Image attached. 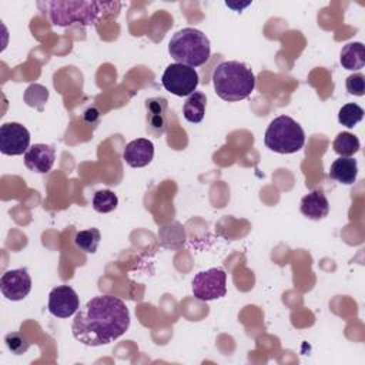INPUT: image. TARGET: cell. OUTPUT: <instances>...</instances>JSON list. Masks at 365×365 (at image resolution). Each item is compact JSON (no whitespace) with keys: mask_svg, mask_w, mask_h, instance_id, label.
Listing matches in <instances>:
<instances>
[{"mask_svg":"<svg viewBox=\"0 0 365 365\" xmlns=\"http://www.w3.org/2000/svg\"><path fill=\"white\" fill-rule=\"evenodd\" d=\"M101 240V234L97 228H88V230H83L78 231L74 237V245L86 252V254H94L98 248Z\"/></svg>","mask_w":365,"mask_h":365,"instance_id":"cell-19","label":"cell"},{"mask_svg":"<svg viewBox=\"0 0 365 365\" xmlns=\"http://www.w3.org/2000/svg\"><path fill=\"white\" fill-rule=\"evenodd\" d=\"M48 312L57 318H68L80 308L77 292L68 285H58L48 294Z\"/></svg>","mask_w":365,"mask_h":365,"instance_id":"cell-9","label":"cell"},{"mask_svg":"<svg viewBox=\"0 0 365 365\" xmlns=\"http://www.w3.org/2000/svg\"><path fill=\"white\" fill-rule=\"evenodd\" d=\"M339 61L344 68L356 71L365 66V47L359 41L348 43L342 47Z\"/></svg>","mask_w":365,"mask_h":365,"instance_id":"cell-16","label":"cell"},{"mask_svg":"<svg viewBox=\"0 0 365 365\" xmlns=\"http://www.w3.org/2000/svg\"><path fill=\"white\" fill-rule=\"evenodd\" d=\"M6 346L9 348V351H11V354L14 355H21L24 352H27V349L30 348V342L29 339L21 335L20 332H10L6 335L4 338Z\"/></svg>","mask_w":365,"mask_h":365,"instance_id":"cell-23","label":"cell"},{"mask_svg":"<svg viewBox=\"0 0 365 365\" xmlns=\"http://www.w3.org/2000/svg\"><path fill=\"white\" fill-rule=\"evenodd\" d=\"M161 83L163 87L171 94L178 97H188L197 90L200 77L195 68L185 64L174 63L164 70Z\"/></svg>","mask_w":365,"mask_h":365,"instance_id":"cell-6","label":"cell"},{"mask_svg":"<svg viewBox=\"0 0 365 365\" xmlns=\"http://www.w3.org/2000/svg\"><path fill=\"white\" fill-rule=\"evenodd\" d=\"M130 327V312L114 295L91 298L74 317L73 336L87 346H100L120 338Z\"/></svg>","mask_w":365,"mask_h":365,"instance_id":"cell-1","label":"cell"},{"mask_svg":"<svg viewBox=\"0 0 365 365\" xmlns=\"http://www.w3.org/2000/svg\"><path fill=\"white\" fill-rule=\"evenodd\" d=\"M170 56L180 64L200 67L205 64L211 54L208 37L198 29L185 27L178 30L168 43Z\"/></svg>","mask_w":365,"mask_h":365,"instance_id":"cell-4","label":"cell"},{"mask_svg":"<svg viewBox=\"0 0 365 365\" xmlns=\"http://www.w3.org/2000/svg\"><path fill=\"white\" fill-rule=\"evenodd\" d=\"M264 144L274 153L294 154L304 147L305 133L292 117L279 115L268 124Z\"/></svg>","mask_w":365,"mask_h":365,"instance_id":"cell-5","label":"cell"},{"mask_svg":"<svg viewBox=\"0 0 365 365\" xmlns=\"http://www.w3.org/2000/svg\"><path fill=\"white\" fill-rule=\"evenodd\" d=\"M24 101L27 106L34 107L37 110H43L44 103L48 98V90L41 84H31L24 91Z\"/></svg>","mask_w":365,"mask_h":365,"instance_id":"cell-22","label":"cell"},{"mask_svg":"<svg viewBox=\"0 0 365 365\" xmlns=\"http://www.w3.org/2000/svg\"><path fill=\"white\" fill-rule=\"evenodd\" d=\"M192 295L198 301H212L225 297L227 274L222 268H210L198 272L191 282Z\"/></svg>","mask_w":365,"mask_h":365,"instance_id":"cell-7","label":"cell"},{"mask_svg":"<svg viewBox=\"0 0 365 365\" xmlns=\"http://www.w3.org/2000/svg\"><path fill=\"white\" fill-rule=\"evenodd\" d=\"M211 80L217 96L230 103L248 98L255 88V76L251 68L234 60L220 63Z\"/></svg>","mask_w":365,"mask_h":365,"instance_id":"cell-3","label":"cell"},{"mask_svg":"<svg viewBox=\"0 0 365 365\" xmlns=\"http://www.w3.org/2000/svg\"><path fill=\"white\" fill-rule=\"evenodd\" d=\"M364 74L362 73H355V74H351L346 77L345 80V87H346V91L352 96H364V91H365V80H364Z\"/></svg>","mask_w":365,"mask_h":365,"instance_id":"cell-24","label":"cell"},{"mask_svg":"<svg viewBox=\"0 0 365 365\" xmlns=\"http://www.w3.org/2000/svg\"><path fill=\"white\" fill-rule=\"evenodd\" d=\"M362 118H364V110L355 103L344 104L338 111V121L348 128H354Z\"/></svg>","mask_w":365,"mask_h":365,"instance_id":"cell-21","label":"cell"},{"mask_svg":"<svg viewBox=\"0 0 365 365\" xmlns=\"http://www.w3.org/2000/svg\"><path fill=\"white\" fill-rule=\"evenodd\" d=\"M205 106H207L205 94L201 91H194L184 101V106H182L184 118L194 124L201 123L205 115Z\"/></svg>","mask_w":365,"mask_h":365,"instance_id":"cell-17","label":"cell"},{"mask_svg":"<svg viewBox=\"0 0 365 365\" xmlns=\"http://www.w3.org/2000/svg\"><path fill=\"white\" fill-rule=\"evenodd\" d=\"M154 157V144L148 138H137L130 141L124 151L123 160L133 168L148 165Z\"/></svg>","mask_w":365,"mask_h":365,"instance_id":"cell-13","label":"cell"},{"mask_svg":"<svg viewBox=\"0 0 365 365\" xmlns=\"http://www.w3.org/2000/svg\"><path fill=\"white\" fill-rule=\"evenodd\" d=\"M328 175L341 184L351 185L358 175V163L352 157H339L331 164Z\"/></svg>","mask_w":365,"mask_h":365,"instance_id":"cell-15","label":"cell"},{"mask_svg":"<svg viewBox=\"0 0 365 365\" xmlns=\"http://www.w3.org/2000/svg\"><path fill=\"white\" fill-rule=\"evenodd\" d=\"M361 144H359V140L356 135H354L352 133H348V131H344V133H339L334 143H332V148L334 151L341 155V157H351L354 155L355 153H358Z\"/></svg>","mask_w":365,"mask_h":365,"instance_id":"cell-18","label":"cell"},{"mask_svg":"<svg viewBox=\"0 0 365 365\" xmlns=\"http://www.w3.org/2000/svg\"><path fill=\"white\" fill-rule=\"evenodd\" d=\"M56 160V150L48 144H33L24 153V165L37 174H46L51 170Z\"/></svg>","mask_w":365,"mask_h":365,"instance_id":"cell-12","label":"cell"},{"mask_svg":"<svg viewBox=\"0 0 365 365\" xmlns=\"http://www.w3.org/2000/svg\"><path fill=\"white\" fill-rule=\"evenodd\" d=\"M30 148V133L20 123H4L0 127V151L4 155H21Z\"/></svg>","mask_w":365,"mask_h":365,"instance_id":"cell-8","label":"cell"},{"mask_svg":"<svg viewBox=\"0 0 365 365\" xmlns=\"http://www.w3.org/2000/svg\"><path fill=\"white\" fill-rule=\"evenodd\" d=\"M120 3L114 1H50L47 3L48 17L54 26L67 27L74 23L81 26L97 24L106 14L118 11Z\"/></svg>","mask_w":365,"mask_h":365,"instance_id":"cell-2","label":"cell"},{"mask_svg":"<svg viewBox=\"0 0 365 365\" xmlns=\"http://www.w3.org/2000/svg\"><path fill=\"white\" fill-rule=\"evenodd\" d=\"M299 210L307 218L318 221L328 215L329 202L322 190H312L309 194L302 197Z\"/></svg>","mask_w":365,"mask_h":365,"instance_id":"cell-14","label":"cell"},{"mask_svg":"<svg viewBox=\"0 0 365 365\" xmlns=\"http://www.w3.org/2000/svg\"><path fill=\"white\" fill-rule=\"evenodd\" d=\"M118 198L111 190H98L93 195V208L97 212L107 214L117 208Z\"/></svg>","mask_w":365,"mask_h":365,"instance_id":"cell-20","label":"cell"},{"mask_svg":"<svg viewBox=\"0 0 365 365\" xmlns=\"http://www.w3.org/2000/svg\"><path fill=\"white\" fill-rule=\"evenodd\" d=\"M0 291L10 301H21L31 291V277L26 268L6 271L0 278Z\"/></svg>","mask_w":365,"mask_h":365,"instance_id":"cell-10","label":"cell"},{"mask_svg":"<svg viewBox=\"0 0 365 365\" xmlns=\"http://www.w3.org/2000/svg\"><path fill=\"white\" fill-rule=\"evenodd\" d=\"M168 128V101L164 97L145 100V130L154 137H161Z\"/></svg>","mask_w":365,"mask_h":365,"instance_id":"cell-11","label":"cell"}]
</instances>
